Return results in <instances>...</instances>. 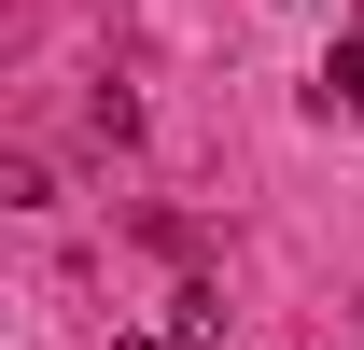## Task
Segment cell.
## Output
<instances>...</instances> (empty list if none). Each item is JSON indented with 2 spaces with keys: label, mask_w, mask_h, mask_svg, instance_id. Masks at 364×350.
Masks as SVG:
<instances>
[{
  "label": "cell",
  "mask_w": 364,
  "mask_h": 350,
  "mask_svg": "<svg viewBox=\"0 0 364 350\" xmlns=\"http://www.w3.org/2000/svg\"><path fill=\"white\" fill-rule=\"evenodd\" d=\"M309 98H322V112H364V28H350L336 56H322V85H309Z\"/></svg>",
  "instance_id": "6da1fadb"
},
{
  "label": "cell",
  "mask_w": 364,
  "mask_h": 350,
  "mask_svg": "<svg viewBox=\"0 0 364 350\" xmlns=\"http://www.w3.org/2000/svg\"><path fill=\"white\" fill-rule=\"evenodd\" d=\"M112 350H168V336H112Z\"/></svg>",
  "instance_id": "7a4b0ae2"
}]
</instances>
